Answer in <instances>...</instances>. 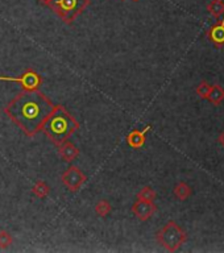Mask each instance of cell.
Wrapping results in <instances>:
<instances>
[{
    "instance_id": "1",
    "label": "cell",
    "mask_w": 224,
    "mask_h": 253,
    "mask_svg": "<svg viewBox=\"0 0 224 253\" xmlns=\"http://www.w3.org/2000/svg\"><path fill=\"white\" fill-rule=\"evenodd\" d=\"M54 108L53 101L37 91H22L8 104L4 112L28 137H33L41 132L44 123Z\"/></svg>"
},
{
    "instance_id": "2",
    "label": "cell",
    "mask_w": 224,
    "mask_h": 253,
    "mask_svg": "<svg viewBox=\"0 0 224 253\" xmlns=\"http://www.w3.org/2000/svg\"><path fill=\"white\" fill-rule=\"evenodd\" d=\"M80 128L79 122L65 108L62 104H55L53 111L44 123L41 132H44L51 143L59 147Z\"/></svg>"
},
{
    "instance_id": "3",
    "label": "cell",
    "mask_w": 224,
    "mask_h": 253,
    "mask_svg": "<svg viewBox=\"0 0 224 253\" xmlns=\"http://www.w3.org/2000/svg\"><path fill=\"white\" fill-rule=\"evenodd\" d=\"M91 3V0H51L49 8L64 21L72 24Z\"/></svg>"
},
{
    "instance_id": "4",
    "label": "cell",
    "mask_w": 224,
    "mask_h": 253,
    "mask_svg": "<svg viewBox=\"0 0 224 253\" xmlns=\"http://www.w3.org/2000/svg\"><path fill=\"white\" fill-rule=\"evenodd\" d=\"M156 239L166 251L175 252L187 240V235L175 222L170 220L157 232Z\"/></svg>"
},
{
    "instance_id": "5",
    "label": "cell",
    "mask_w": 224,
    "mask_h": 253,
    "mask_svg": "<svg viewBox=\"0 0 224 253\" xmlns=\"http://www.w3.org/2000/svg\"><path fill=\"white\" fill-rule=\"evenodd\" d=\"M0 80L4 82H16L20 84L22 91H37L43 84V76L33 69H26L20 76H0Z\"/></svg>"
},
{
    "instance_id": "6",
    "label": "cell",
    "mask_w": 224,
    "mask_h": 253,
    "mask_svg": "<svg viewBox=\"0 0 224 253\" xmlns=\"http://www.w3.org/2000/svg\"><path fill=\"white\" fill-rule=\"evenodd\" d=\"M86 179H87L86 174L78 166H74V165H70L61 176V181H62L64 186L68 187L69 191H72V193H76L85 183Z\"/></svg>"
},
{
    "instance_id": "7",
    "label": "cell",
    "mask_w": 224,
    "mask_h": 253,
    "mask_svg": "<svg viewBox=\"0 0 224 253\" xmlns=\"http://www.w3.org/2000/svg\"><path fill=\"white\" fill-rule=\"evenodd\" d=\"M157 211V206L153 202L148 201H140L137 199L133 204H132V212L133 215L141 222H147L152 218Z\"/></svg>"
},
{
    "instance_id": "8",
    "label": "cell",
    "mask_w": 224,
    "mask_h": 253,
    "mask_svg": "<svg viewBox=\"0 0 224 253\" xmlns=\"http://www.w3.org/2000/svg\"><path fill=\"white\" fill-rule=\"evenodd\" d=\"M58 154L61 157V160L70 164L79 156V149L70 141H65L58 147Z\"/></svg>"
},
{
    "instance_id": "9",
    "label": "cell",
    "mask_w": 224,
    "mask_h": 253,
    "mask_svg": "<svg viewBox=\"0 0 224 253\" xmlns=\"http://www.w3.org/2000/svg\"><path fill=\"white\" fill-rule=\"evenodd\" d=\"M150 129V126H145L143 131L139 129H132L127 135V144L133 149H140V148L144 147L145 144V135L147 132Z\"/></svg>"
},
{
    "instance_id": "10",
    "label": "cell",
    "mask_w": 224,
    "mask_h": 253,
    "mask_svg": "<svg viewBox=\"0 0 224 253\" xmlns=\"http://www.w3.org/2000/svg\"><path fill=\"white\" fill-rule=\"evenodd\" d=\"M208 37L216 45H223L224 44V23L219 21L218 24L212 26L208 32Z\"/></svg>"
},
{
    "instance_id": "11",
    "label": "cell",
    "mask_w": 224,
    "mask_h": 253,
    "mask_svg": "<svg viewBox=\"0 0 224 253\" xmlns=\"http://www.w3.org/2000/svg\"><path fill=\"white\" fill-rule=\"evenodd\" d=\"M207 99L211 101L212 104L219 105L222 104V101H224V89L220 86V84H215V86H211V90L208 93Z\"/></svg>"
},
{
    "instance_id": "12",
    "label": "cell",
    "mask_w": 224,
    "mask_h": 253,
    "mask_svg": "<svg viewBox=\"0 0 224 253\" xmlns=\"http://www.w3.org/2000/svg\"><path fill=\"white\" fill-rule=\"evenodd\" d=\"M191 193H193V190H191V187L187 185L186 182H178L175 187H174V195L179 201H186L191 195Z\"/></svg>"
},
{
    "instance_id": "13",
    "label": "cell",
    "mask_w": 224,
    "mask_h": 253,
    "mask_svg": "<svg viewBox=\"0 0 224 253\" xmlns=\"http://www.w3.org/2000/svg\"><path fill=\"white\" fill-rule=\"evenodd\" d=\"M49 193H50V187L48 186L47 182L44 181H37L34 183L33 187H32V194L40 199L47 198Z\"/></svg>"
},
{
    "instance_id": "14",
    "label": "cell",
    "mask_w": 224,
    "mask_h": 253,
    "mask_svg": "<svg viewBox=\"0 0 224 253\" xmlns=\"http://www.w3.org/2000/svg\"><path fill=\"white\" fill-rule=\"evenodd\" d=\"M207 9L215 19H220L224 15V1L223 0H212L207 5Z\"/></svg>"
},
{
    "instance_id": "15",
    "label": "cell",
    "mask_w": 224,
    "mask_h": 253,
    "mask_svg": "<svg viewBox=\"0 0 224 253\" xmlns=\"http://www.w3.org/2000/svg\"><path fill=\"white\" fill-rule=\"evenodd\" d=\"M111 211H112V206H111V203L106 199H101L99 202L97 203V206H95V212H97L98 215L100 216V218H106L111 214Z\"/></svg>"
},
{
    "instance_id": "16",
    "label": "cell",
    "mask_w": 224,
    "mask_h": 253,
    "mask_svg": "<svg viewBox=\"0 0 224 253\" xmlns=\"http://www.w3.org/2000/svg\"><path fill=\"white\" fill-rule=\"evenodd\" d=\"M157 194L156 191L152 189V187H149V186H145L143 189L140 190L139 193H137V199L140 201H148V202H153L154 199H156Z\"/></svg>"
},
{
    "instance_id": "17",
    "label": "cell",
    "mask_w": 224,
    "mask_h": 253,
    "mask_svg": "<svg viewBox=\"0 0 224 253\" xmlns=\"http://www.w3.org/2000/svg\"><path fill=\"white\" fill-rule=\"evenodd\" d=\"M13 243V239L11 236V233L5 229H1L0 231V248L7 249L8 247H11Z\"/></svg>"
},
{
    "instance_id": "18",
    "label": "cell",
    "mask_w": 224,
    "mask_h": 253,
    "mask_svg": "<svg viewBox=\"0 0 224 253\" xmlns=\"http://www.w3.org/2000/svg\"><path fill=\"white\" fill-rule=\"evenodd\" d=\"M210 90H211V86H210L207 82H200V83L198 84V87H197V94H198L202 99H207Z\"/></svg>"
},
{
    "instance_id": "19",
    "label": "cell",
    "mask_w": 224,
    "mask_h": 253,
    "mask_svg": "<svg viewBox=\"0 0 224 253\" xmlns=\"http://www.w3.org/2000/svg\"><path fill=\"white\" fill-rule=\"evenodd\" d=\"M37 1L40 3V4L47 5V7H49V5H50V3H51V0H37Z\"/></svg>"
},
{
    "instance_id": "20",
    "label": "cell",
    "mask_w": 224,
    "mask_h": 253,
    "mask_svg": "<svg viewBox=\"0 0 224 253\" xmlns=\"http://www.w3.org/2000/svg\"><path fill=\"white\" fill-rule=\"evenodd\" d=\"M219 143H220V145H223L224 147V131L222 132V133H220V136H219Z\"/></svg>"
},
{
    "instance_id": "21",
    "label": "cell",
    "mask_w": 224,
    "mask_h": 253,
    "mask_svg": "<svg viewBox=\"0 0 224 253\" xmlns=\"http://www.w3.org/2000/svg\"><path fill=\"white\" fill-rule=\"evenodd\" d=\"M133 1H139V0H133Z\"/></svg>"
},
{
    "instance_id": "22",
    "label": "cell",
    "mask_w": 224,
    "mask_h": 253,
    "mask_svg": "<svg viewBox=\"0 0 224 253\" xmlns=\"http://www.w3.org/2000/svg\"><path fill=\"white\" fill-rule=\"evenodd\" d=\"M122 1H125V0H122Z\"/></svg>"
}]
</instances>
